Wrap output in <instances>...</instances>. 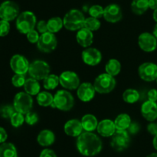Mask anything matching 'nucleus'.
I'll return each mask as SVG.
<instances>
[{"mask_svg": "<svg viewBox=\"0 0 157 157\" xmlns=\"http://www.w3.org/2000/svg\"><path fill=\"white\" fill-rule=\"evenodd\" d=\"M39 157H57V155L52 149H44L41 152Z\"/></svg>", "mask_w": 157, "mask_h": 157, "instance_id": "42", "label": "nucleus"}, {"mask_svg": "<svg viewBox=\"0 0 157 157\" xmlns=\"http://www.w3.org/2000/svg\"><path fill=\"white\" fill-rule=\"evenodd\" d=\"M85 17L78 9H71L63 18L64 26L70 31H77L84 27Z\"/></svg>", "mask_w": 157, "mask_h": 157, "instance_id": "2", "label": "nucleus"}, {"mask_svg": "<svg viewBox=\"0 0 157 157\" xmlns=\"http://www.w3.org/2000/svg\"><path fill=\"white\" fill-rule=\"evenodd\" d=\"M147 130L151 135H156L157 134V123H151L147 126Z\"/></svg>", "mask_w": 157, "mask_h": 157, "instance_id": "45", "label": "nucleus"}, {"mask_svg": "<svg viewBox=\"0 0 157 157\" xmlns=\"http://www.w3.org/2000/svg\"><path fill=\"white\" fill-rule=\"evenodd\" d=\"M29 65L27 58L19 54L14 55L10 59L11 69L15 74L25 75L29 72Z\"/></svg>", "mask_w": 157, "mask_h": 157, "instance_id": "12", "label": "nucleus"}, {"mask_svg": "<svg viewBox=\"0 0 157 157\" xmlns=\"http://www.w3.org/2000/svg\"><path fill=\"white\" fill-rule=\"evenodd\" d=\"M24 89L26 93L30 95H36L40 92L41 87L38 80L33 78H29L26 79L25 83Z\"/></svg>", "mask_w": 157, "mask_h": 157, "instance_id": "24", "label": "nucleus"}, {"mask_svg": "<svg viewBox=\"0 0 157 157\" xmlns=\"http://www.w3.org/2000/svg\"><path fill=\"white\" fill-rule=\"evenodd\" d=\"M37 18L35 14L30 11H25L18 15L16 18V29L22 34L29 33L35 29Z\"/></svg>", "mask_w": 157, "mask_h": 157, "instance_id": "3", "label": "nucleus"}, {"mask_svg": "<svg viewBox=\"0 0 157 157\" xmlns=\"http://www.w3.org/2000/svg\"><path fill=\"white\" fill-rule=\"evenodd\" d=\"M23 115H24V114L15 111V112H14L13 115H12L10 118L12 126L15 128H18L19 127V126H21L25 122V117Z\"/></svg>", "mask_w": 157, "mask_h": 157, "instance_id": "34", "label": "nucleus"}, {"mask_svg": "<svg viewBox=\"0 0 157 157\" xmlns=\"http://www.w3.org/2000/svg\"><path fill=\"white\" fill-rule=\"evenodd\" d=\"M97 130H98V133L102 136H112L117 130L114 121H112L110 119H104L99 122L98 127H97Z\"/></svg>", "mask_w": 157, "mask_h": 157, "instance_id": "20", "label": "nucleus"}, {"mask_svg": "<svg viewBox=\"0 0 157 157\" xmlns=\"http://www.w3.org/2000/svg\"><path fill=\"white\" fill-rule=\"evenodd\" d=\"M153 19L155 20V22H157V9L154 10V12H153Z\"/></svg>", "mask_w": 157, "mask_h": 157, "instance_id": "49", "label": "nucleus"}, {"mask_svg": "<svg viewBox=\"0 0 157 157\" xmlns=\"http://www.w3.org/2000/svg\"><path fill=\"white\" fill-rule=\"evenodd\" d=\"M147 157H157V153H156V152L155 153H151L149 155H147Z\"/></svg>", "mask_w": 157, "mask_h": 157, "instance_id": "51", "label": "nucleus"}, {"mask_svg": "<svg viewBox=\"0 0 157 157\" xmlns=\"http://www.w3.org/2000/svg\"><path fill=\"white\" fill-rule=\"evenodd\" d=\"M156 83H157V78H156Z\"/></svg>", "mask_w": 157, "mask_h": 157, "instance_id": "52", "label": "nucleus"}, {"mask_svg": "<svg viewBox=\"0 0 157 157\" xmlns=\"http://www.w3.org/2000/svg\"><path fill=\"white\" fill-rule=\"evenodd\" d=\"M26 35H27L28 40L31 43H33V44L34 43H37L38 42V40H39L40 35H38V32L36 30H35V29L30 31Z\"/></svg>", "mask_w": 157, "mask_h": 157, "instance_id": "40", "label": "nucleus"}, {"mask_svg": "<svg viewBox=\"0 0 157 157\" xmlns=\"http://www.w3.org/2000/svg\"><path fill=\"white\" fill-rule=\"evenodd\" d=\"M147 97H148L149 101L155 102L157 101V90L156 89H152L147 93Z\"/></svg>", "mask_w": 157, "mask_h": 157, "instance_id": "43", "label": "nucleus"}, {"mask_svg": "<svg viewBox=\"0 0 157 157\" xmlns=\"http://www.w3.org/2000/svg\"><path fill=\"white\" fill-rule=\"evenodd\" d=\"M75 104L73 95L67 90H58L54 96L52 106L61 111H69Z\"/></svg>", "mask_w": 157, "mask_h": 157, "instance_id": "4", "label": "nucleus"}, {"mask_svg": "<svg viewBox=\"0 0 157 157\" xmlns=\"http://www.w3.org/2000/svg\"><path fill=\"white\" fill-rule=\"evenodd\" d=\"M25 81L26 79L25 78V75H21V74H15L12 78V85L15 87L18 88L24 86Z\"/></svg>", "mask_w": 157, "mask_h": 157, "instance_id": "37", "label": "nucleus"}, {"mask_svg": "<svg viewBox=\"0 0 157 157\" xmlns=\"http://www.w3.org/2000/svg\"><path fill=\"white\" fill-rule=\"evenodd\" d=\"M8 138V134L4 128L0 126V143H6Z\"/></svg>", "mask_w": 157, "mask_h": 157, "instance_id": "46", "label": "nucleus"}, {"mask_svg": "<svg viewBox=\"0 0 157 157\" xmlns=\"http://www.w3.org/2000/svg\"><path fill=\"white\" fill-rule=\"evenodd\" d=\"M138 44L140 48L145 52H150L154 51L157 47V39L153 34L144 32L138 38Z\"/></svg>", "mask_w": 157, "mask_h": 157, "instance_id": "14", "label": "nucleus"}, {"mask_svg": "<svg viewBox=\"0 0 157 157\" xmlns=\"http://www.w3.org/2000/svg\"><path fill=\"white\" fill-rule=\"evenodd\" d=\"M31 78L36 80H44L50 74V66L42 60H35L29 65V72Z\"/></svg>", "mask_w": 157, "mask_h": 157, "instance_id": "6", "label": "nucleus"}, {"mask_svg": "<svg viewBox=\"0 0 157 157\" xmlns=\"http://www.w3.org/2000/svg\"><path fill=\"white\" fill-rule=\"evenodd\" d=\"M110 144L113 149L117 151H123L127 149L130 144V136L127 130H117L112 135Z\"/></svg>", "mask_w": 157, "mask_h": 157, "instance_id": "10", "label": "nucleus"}, {"mask_svg": "<svg viewBox=\"0 0 157 157\" xmlns=\"http://www.w3.org/2000/svg\"><path fill=\"white\" fill-rule=\"evenodd\" d=\"M77 149L81 154L85 156H94L102 149V141L91 132H82L76 142Z\"/></svg>", "mask_w": 157, "mask_h": 157, "instance_id": "1", "label": "nucleus"}, {"mask_svg": "<svg viewBox=\"0 0 157 157\" xmlns=\"http://www.w3.org/2000/svg\"><path fill=\"white\" fill-rule=\"evenodd\" d=\"M17 157H18V156H17Z\"/></svg>", "mask_w": 157, "mask_h": 157, "instance_id": "53", "label": "nucleus"}, {"mask_svg": "<svg viewBox=\"0 0 157 157\" xmlns=\"http://www.w3.org/2000/svg\"><path fill=\"white\" fill-rule=\"evenodd\" d=\"M123 14L121 7L117 4L108 5L104 9V18L108 22L116 23L122 18Z\"/></svg>", "mask_w": 157, "mask_h": 157, "instance_id": "16", "label": "nucleus"}, {"mask_svg": "<svg viewBox=\"0 0 157 157\" xmlns=\"http://www.w3.org/2000/svg\"><path fill=\"white\" fill-rule=\"evenodd\" d=\"M37 102L39 106L44 107L52 106L54 103V96L48 92H40L37 95Z\"/></svg>", "mask_w": 157, "mask_h": 157, "instance_id": "29", "label": "nucleus"}, {"mask_svg": "<svg viewBox=\"0 0 157 157\" xmlns=\"http://www.w3.org/2000/svg\"><path fill=\"white\" fill-rule=\"evenodd\" d=\"M83 126L81 121L78 119H70L64 124V130L67 135L72 137H78L83 131Z\"/></svg>", "mask_w": 157, "mask_h": 157, "instance_id": "19", "label": "nucleus"}, {"mask_svg": "<svg viewBox=\"0 0 157 157\" xmlns=\"http://www.w3.org/2000/svg\"><path fill=\"white\" fill-rule=\"evenodd\" d=\"M106 72L109 75L114 77L115 75H117L121 70V64L117 59L111 58L107 62L105 66Z\"/></svg>", "mask_w": 157, "mask_h": 157, "instance_id": "28", "label": "nucleus"}, {"mask_svg": "<svg viewBox=\"0 0 157 157\" xmlns=\"http://www.w3.org/2000/svg\"><path fill=\"white\" fill-rule=\"evenodd\" d=\"M15 112V109L14 106L10 105H6L0 109V115L5 119H10Z\"/></svg>", "mask_w": 157, "mask_h": 157, "instance_id": "36", "label": "nucleus"}, {"mask_svg": "<svg viewBox=\"0 0 157 157\" xmlns=\"http://www.w3.org/2000/svg\"><path fill=\"white\" fill-rule=\"evenodd\" d=\"M60 83L59 76L55 74H49L44 80H43V86L45 89L52 90L55 89Z\"/></svg>", "mask_w": 157, "mask_h": 157, "instance_id": "31", "label": "nucleus"}, {"mask_svg": "<svg viewBox=\"0 0 157 157\" xmlns=\"http://www.w3.org/2000/svg\"><path fill=\"white\" fill-rule=\"evenodd\" d=\"M116 83L114 77L107 73H103L95 78L94 86L96 92L101 94H107L114 89Z\"/></svg>", "mask_w": 157, "mask_h": 157, "instance_id": "5", "label": "nucleus"}, {"mask_svg": "<svg viewBox=\"0 0 157 157\" xmlns=\"http://www.w3.org/2000/svg\"><path fill=\"white\" fill-rule=\"evenodd\" d=\"M83 129L86 132H92L98 127V122L96 117L92 114H86L81 119Z\"/></svg>", "mask_w": 157, "mask_h": 157, "instance_id": "23", "label": "nucleus"}, {"mask_svg": "<svg viewBox=\"0 0 157 157\" xmlns=\"http://www.w3.org/2000/svg\"><path fill=\"white\" fill-rule=\"evenodd\" d=\"M58 45V41L55 34L47 32L40 35L38 42H37L38 49L43 52H51L55 50Z\"/></svg>", "mask_w": 157, "mask_h": 157, "instance_id": "9", "label": "nucleus"}, {"mask_svg": "<svg viewBox=\"0 0 157 157\" xmlns=\"http://www.w3.org/2000/svg\"><path fill=\"white\" fill-rule=\"evenodd\" d=\"M101 52L95 48H87L82 52L83 62L88 66H97L101 62Z\"/></svg>", "mask_w": 157, "mask_h": 157, "instance_id": "15", "label": "nucleus"}, {"mask_svg": "<svg viewBox=\"0 0 157 157\" xmlns=\"http://www.w3.org/2000/svg\"><path fill=\"white\" fill-rule=\"evenodd\" d=\"M141 113L147 120L153 122L157 119V103L147 101L141 106Z\"/></svg>", "mask_w": 157, "mask_h": 157, "instance_id": "18", "label": "nucleus"}, {"mask_svg": "<svg viewBox=\"0 0 157 157\" xmlns=\"http://www.w3.org/2000/svg\"><path fill=\"white\" fill-rule=\"evenodd\" d=\"M104 9L101 6L99 5H94L91 7L89 9L88 12L90 14V17H94V18H99L104 15Z\"/></svg>", "mask_w": 157, "mask_h": 157, "instance_id": "35", "label": "nucleus"}, {"mask_svg": "<svg viewBox=\"0 0 157 157\" xmlns=\"http://www.w3.org/2000/svg\"><path fill=\"white\" fill-rule=\"evenodd\" d=\"M131 123V118L128 114L122 113L117 115L114 120L117 130H127Z\"/></svg>", "mask_w": 157, "mask_h": 157, "instance_id": "25", "label": "nucleus"}, {"mask_svg": "<svg viewBox=\"0 0 157 157\" xmlns=\"http://www.w3.org/2000/svg\"><path fill=\"white\" fill-rule=\"evenodd\" d=\"M84 27L91 31V32L97 31L101 27V22L98 20V18H94V17H89V18H87L85 19Z\"/></svg>", "mask_w": 157, "mask_h": 157, "instance_id": "33", "label": "nucleus"}, {"mask_svg": "<svg viewBox=\"0 0 157 157\" xmlns=\"http://www.w3.org/2000/svg\"><path fill=\"white\" fill-rule=\"evenodd\" d=\"M17 149L11 143H3L0 145V157H17Z\"/></svg>", "mask_w": 157, "mask_h": 157, "instance_id": "27", "label": "nucleus"}, {"mask_svg": "<svg viewBox=\"0 0 157 157\" xmlns=\"http://www.w3.org/2000/svg\"><path fill=\"white\" fill-rule=\"evenodd\" d=\"M153 35L156 37V38L157 39V23H156V26H155L154 29H153Z\"/></svg>", "mask_w": 157, "mask_h": 157, "instance_id": "50", "label": "nucleus"}, {"mask_svg": "<svg viewBox=\"0 0 157 157\" xmlns=\"http://www.w3.org/2000/svg\"><path fill=\"white\" fill-rule=\"evenodd\" d=\"M13 106L15 111L26 114L30 112L33 106V99L32 95L26 92H18L15 95L13 100Z\"/></svg>", "mask_w": 157, "mask_h": 157, "instance_id": "7", "label": "nucleus"}, {"mask_svg": "<svg viewBox=\"0 0 157 157\" xmlns=\"http://www.w3.org/2000/svg\"><path fill=\"white\" fill-rule=\"evenodd\" d=\"M149 9L148 0H133L131 3V10L136 15H142Z\"/></svg>", "mask_w": 157, "mask_h": 157, "instance_id": "26", "label": "nucleus"}, {"mask_svg": "<svg viewBox=\"0 0 157 157\" xmlns=\"http://www.w3.org/2000/svg\"><path fill=\"white\" fill-rule=\"evenodd\" d=\"M76 39L78 44L82 47H89L93 42L94 35L93 32L85 27L79 29L76 35Z\"/></svg>", "mask_w": 157, "mask_h": 157, "instance_id": "21", "label": "nucleus"}, {"mask_svg": "<svg viewBox=\"0 0 157 157\" xmlns=\"http://www.w3.org/2000/svg\"><path fill=\"white\" fill-rule=\"evenodd\" d=\"M10 31L9 22L6 20H0V37H4L9 34Z\"/></svg>", "mask_w": 157, "mask_h": 157, "instance_id": "39", "label": "nucleus"}, {"mask_svg": "<svg viewBox=\"0 0 157 157\" xmlns=\"http://www.w3.org/2000/svg\"><path fill=\"white\" fill-rule=\"evenodd\" d=\"M59 81L61 86L69 90L78 89L80 86L79 76L72 71L63 72L59 76Z\"/></svg>", "mask_w": 157, "mask_h": 157, "instance_id": "11", "label": "nucleus"}, {"mask_svg": "<svg viewBox=\"0 0 157 157\" xmlns=\"http://www.w3.org/2000/svg\"><path fill=\"white\" fill-rule=\"evenodd\" d=\"M19 15L18 6L13 1L7 0L0 5V18L10 22L17 18Z\"/></svg>", "mask_w": 157, "mask_h": 157, "instance_id": "8", "label": "nucleus"}, {"mask_svg": "<svg viewBox=\"0 0 157 157\" xmlns=\"http://www.w3.org/2000/svg\"><path fill=\"white\" fill-rule=\"evenodd\" d=\"M47 26L48 32L52 33H56L62 29L64 26V22L63 19H61L60 17H52L47 22Z\"/></svg>", "mask_w": 157, "mask_h": 157, "instance_id": "30", "label": "nucleus"}, {"mask_svg": "<svg viewBox=\"0 0 157 157\" xmlns=\"http://www.w3.org/2000/svg\"><path fill=\"white\" fill-rule=\"evenodd\" d=\"M38 116L37 115V113L35 112H29L28 113L25 114V122L27 124L30 125V126H33L35 123H38Z\"/></svg>", "mask_w": 157, "mask_h": 157, "instance_id": "38", "label": "nucleus"}, {"mask_svg": "<svg viewBox=\"0 0 157 157\" xmlns=\"http://www.w3.org/2000/svg\"><path fill=\"white\" fill-rule=\"evenodd\" d=\"M37 29H38V32H40V33L41 34L48 32V26H47V22L44 21V20H41V21L38 22V24H37Z\"/></svg>", "mask_w": 157, "mask_h": 157, "instance_id": "41", "label": "nucleus"}, {"mask_svg": "<svg viewBox=\"0 0 157 157\" xmlns=\"http://www.w3.org/2000/svg\"><path fill=\"white\" fill-rule=\"evenodd\" d=\"M149 8L153 10L157 9V0H148Z\"/></svg>", "mask_w": 157, "mask_h": 157, "instance_id": "47", "label": "nucleus"}, {"mask_svg": "<svg viewBox=\"0 0 157 157\" xmlns=\"http://www.w3.org/2000/svg\"><path fill=\"white\" fill-rule=\"evenodd\" d=\"M153 147L157 150V134L156 135H154V138H153Z\"/></svg>", "mask_w": 157, "mask_h": 157, "instance_id": "48", "label": "nucleus"}, {"mask_svg": "<svg viewBox=\"0 0 157 157\" xmlns=\"http://www.w3.org/2000/svg\"><path fill=\"white\" fill-rule=\"evenodd\" d=\"M138 74L143 80L152 82L157 78V65L153 62H144L138 69Z\"/></svg>", "mask_w": 157, "mask_h": 157, "instance_id": "13", "label": "nucleus"}, {"mask_svg": "<svg viewBox=\"0 0 157 157\" xmlns=\"http://www.w3.org/2000/svg\"><path fill=\"white\" fill-rule=\"evenodd\" d=\"M127 129H128V132H130V133L136 134V133H137L138 131H139L140 126L136 123H130V126H129V128Z\"/></svg>", "mask_w": 157, "mask_h": 157, "instance_id": "44", "label": "nucleus"}, {"mask_svg": "<svg viewBox=\"0 0 157 157\" xmlns=\"http://www.w3.org/2000/svg\"><path fill=\"white\" fill-rule=\"evenodd\" d=\"M96 90L94 89V85L90 83H84L79 86L77 90L78 97L82 102H89L95 95Z\"/></svg>", "mask_w": 157, "mask_h": 157, "instance_id": "17", "label": "nucleus"}, {"mask_svg": "<svg viewBox=\"0 0 157 157\" xmlns=\"http://www.w3.org/2000/svg\"><path fill=\"white\" fill-rule=\"evenodd\" d=\"M123 99L126 103L133 104L139 100L140 93L136 89H128L124 91V94H123Z\"/></svg>", "mask_w": 157, "mask_h": 157, "instance_id": "32", "label": "nucleus"}, {"mask_svg": "<svg viewBox=\"0 0 157 157\" xmlns=\"http://www.w3.org/2000/svg\"><path fill=\"white\" fill-rule=\"evenodd\" d=\"M38 144L41 146H49L53 144L55 141V135L52 131L44 129L41 131L37 137Z\"/></svg>", "mask_w": 157, "mask_h": 157, "instance_id": "22", "label": "nucleus"}]
</instances>
